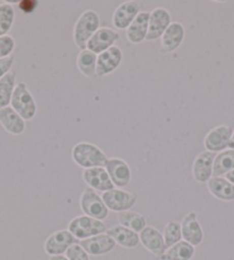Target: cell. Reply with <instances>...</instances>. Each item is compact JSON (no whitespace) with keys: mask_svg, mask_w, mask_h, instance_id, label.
<instances>
[{"mask_svg":"<svg viewBox=\"0 0 234 260\" xmlns=\"http://www.w3.org/2000/svg\"><path fill=\"white\" fill-rule=\"evenodd\" d=\"M71 158L76 165L84 170L92 168H105L107 155L97 145L91 142H78L71 149Z\"/></svg>","mask_w":234,"mask_h":260,"instance_id":"cell-1","label":"cell"},{"mask_svg":"<svg viewBox=\"0 0 234 260\" xmlns=\"http://www.w3.org/2000/svg\"><path fill=\"white\" fill-rule=\"evenodd\" d=\"M100 28V16L93 10L83 12L76 21L73 30L74 43L80 51L86 48L90 38Z\"/></svg>","mask_w":234,"mask_h":260,"instance_id":"cell-2","label":"cell"},{"mask_svg":"<svg viewBox=\"0 0 234 260\" xmlns=\"http://www.w3.org/2000/svg\"><path fill=\"white\" fill-rule=\"evenodd\" d=\"M11 107L25 122L34 119L37 114V103L24 82L16 84L11 100Z\"/></svg>","mask_w":234,"mask_h":260,"instance_id":"cell-3","label":"cell"},{"mask_svg":"<svg viewBox=\"0 0 234 260\" xmlns=\"http://www.w3.org/2000/svg\"><path fill=\"white\" fill-rule=\"evenodd\" d=\"M68 231L80 242L92 236L106 233L107 227L103 221L82 214V216L71 219L68 223Z\"/></svg>","mask_w":234,"mask_h":260,"instance_id":"cell-4","label":"cell"},{"mask_svg":"<svg viewBox=\"0 0 234 260\" xmlns=\"http://www.w3.org/2000/svg\"><path fill=\"white\" fill-rule=\"evenodd\" d=\"M79 206L85 216L103 221L109 216V210L103 202L101 195L93 190L92 188L86 187L79 197Z\"/></svg>","mask_w":234,"mask_h":260,"instance_id":"cell-5","label":"cell"},{"mask_svg":"<svg viewBox=\"0 0 234 260\" xmlns=\"http://www.w3.org/2000/svg\"><path fill=\"white\" fill-rule=\"evenodd\" d=\"M102 200L109 211L120 213L130 211L138 201V194L120 188L102 192Z\"/></svg>","mask_w":234,"mask_h":260,"instance_id":"cell-6","label":"cell"},{"mask_svg":"<svg viewBox=\"0 0 234 260\" xmlns=\"http://www.w3.org/2000/svg\"><path fill=\"white\" fill-rule=\"evenodd\" d=\"M79 241L68 230H60L49 235L44 243V250L51 255L66 254L71 245L78 244Z\"/></svg>","mask_w":234,"mask_h":260,"instance_id":"cell-7","label":"cell"},{"mask_svg":"<svg viewBox=\"0 0 234 260\" xmlns=\"http://www.w3.org/2000/svg\"><path fill=\"white\" fill-rule=\"evenodd\" d=\"M141 12V3L128 0L116 7L112 13L111 22L117 30H127Z\"/></svg>","mask_w":234,"mask_h":260,"instance_id":"cell-8","label":"cell"},{"mask_svg":"<svg viewBox=\"0 0 234 260\" xmlns=\"http://www.w3.org/2000/svg\"><path fill=\"white\" fill-rule=\"evenodd\" d=\"M105 169L115 188L123 189V188L129 186V183L131 182V168H130V165L124 159L119 157L108 158Z\"/></svg>","mask_w":234,"mask_h":260,"instance_id":"cell-9","label":"cell"},{"mask_svg":"<svg viewBox=\"0 0 234 260\" xmlns=\"http://www.w3.org/2000/svg\"><path fill=\"white\" fill-rule=\"evenodd\" d=\"M233 129L228 125H218L207 133L204 137L203 145L207 151L214 152H222L228 148L229 140H231Z\"/></svg>","mask_w":234,"mask_h":260,"instance_id":"cell-10","label":"cell"},{"mask_svg":"<svg viewBox=\"0 0 234 260\" xmlns=\"http://www.w3.org/2000/svg\"><path fill=\"white\" fill-rule=\"evenodd\" d=\"M122 61L123 52L117 45L98 54L97 77H105V76L112 74L120 68Z\"/></svg>","mask_w":234,"mask_h":260,"instance_id":"cell-11","label":"cell"},{"mask_svg":"<svg viewBox=\"0 0 234 260\" xmlns=\"http://www.w3.org/2000/svg\"><path fill=\"white\" fill-rule=\"evenodd\" d=\"M185 39V26L181 22H171L165 32L160 38V52L162 54H169L181 47Z\"/></svg>","mask_w":234,"mask_h":260,"instance_id":"cell-12","label":"cell"},{"mask_svg":"<svg viewBox=\"0 0 234 260\" xmlns=\"http://www.w3.org/2000/svg\"><path fill=\"white\" fill-rule=\"evenodd\" d=\"M170 12L163 7L154 8L150 15V24H148L147 42H155L160 39L165 32L168 26L171 24Z\"/></svg>","mask_w":234,"mask_h":260,"instance_id":"cell-13","label":"cell"},{"mask_svg":"<svg viewBox=\"0 0 234 260\" xmlns=\"http://www.w3.org/2000/svg\"><path fill=\"white\" fill-rule=\"evenodd\" d=\"M183 240L193 246H199L204 239V233L195 211L188 212L181 222Z\"/></svg>","mask_w":234,"mask_h":260,"instance_id":"cell-14","label":"cell"},{"mask_svg":"<svg viewBox=\"0 0 234 260\" xmlns=\"http://www.w3.org/2000/svg\"><path fill=\"white\" fill-rule=\"evenodd\" d=\"M117 40H120V34L116 30L108 26H100L97 32L90 38L86 48L98 55L115 46Z\"/></svg>","mask_w":234,"mask_h":260,"instance_id":"cell-15","label":"cell"},{"mask_svg":"<svg viewBox=\"0 0 234 260\" xmlns=\"http://www.w3.org/2000/svg\"><path fill=\"white\" fill-rule=\"evenodd\" d=\"M216 154L210 151H202L196 156L192 164V176L199 183H207L213 178L214 160Z\"/></svg>","mask_w":234,"mask_h":260,"instance_id":"cell-16","label":"cell"},{"mask_svg":"<svg viewBox=\"0 0 234 260\" xmlns=\"http://www.w3.org/2000/svg\"><path fill=\"white\" fill-rule=\"evenodd\" d=\"M139 240L148 252L155 257H161L165 252L166 246L164 243L163 234L153 226H147L139 233Z\"/></svg>","mask_w":234,"mask_h":260,"instance_id":"cell-17","label":"cell"},{"mask_svg":"<svg viewBox=\"0 0 234 260\" xmlns=\"http://www.w3.org/2000/svg\"><path fill=\"white\" fill-rule=\"evenodd\" d=\"M82 179L87 187L92 188L96 191L105 192L115 188L105 168H92L84 170L82 173Z\"/></svg>","mask_w":234,"mask_h":260,"instance_id":"cell-18","label":"cell"},{"mask_svg":"<svg viewBox=\"0 0 234 260\" xmlns=\"http://www.w3.org/2000/svg\"><path fill=\"white\" fill-rule=\"evenodd\" d=\"M79 244L90 255H94V257L110 253L116 246L115 241L107 233H102V234L80 241Z\"/></svg>","mask_w":234,"mask_h":260,"instance_id":"cell-19","label":"cell"},{"mask_svg":"<svg viewBox=\"0 0 234 260\" xmlns=\"http://www.w3.org/2000/svg\"><path fill=\"white\" fill-rule=\"evenodd\" d=\"M150 15L151 12L141 11L136 17V20L125 30V37L129 40V43L133 45H139L145 42L148 35Z\"/></svg>","mask_w":234,"mask_h":260,"instance_id":"cell-20","label":"cell"},{"mask_svg":"<svg viewBox=\"0 0 234 260\" xmlns=\"http://www.w3.org/2000/svg\"><path fill=\"white\" fill-rule=\"evenodd\" d=\"M0 125L12 136H21L26 128L25 120L11 106L0 109Z\"/></svg>","mask_w":234,"mask_h":260,"instance_id":"cell-21","label":"cell"},{"mask_svg":"<svg viewBox=\"0 0 234 260\" xmlns=\"http://www.w3.org/2000/svg\"><path fill=\"white\" fill-rule=\"evenodd\" d=\"M106 233L115 241L116 244L125 249H134L140 243L138 233L129 230L124 226L115 225L110 227L109 230H107Z\"/></svg>","mask_w":234,"mask_h":260,"instance_id":"cell-22","label":"cell"},{"mask_svg":"<svg viewBox=\"0 0 234 260\" xmlns=\"http://www.w3.org/2000/svg\"><path fill=\"white\" fill-rule=\"evenodd\" d=\"M207 188L215 199L224 202L234 201V185H232L226 178L213 177L207 182Z\"/></svg>","mask_w":234,"mask_h":260,"instance_id":"cell-23","label":"cell"},{"mask_svg":"<svg viewBox=\"0 0 234 260\" xmlns=\"http://www.w3.org/2000/svg\"><path fill=\"white\" fill-rule=\"evenodd\" d=\"M97 59L98 55L96 53L89 51L87 48L82 49L78 53L77 59H76V64L79 73L86 78L93 79L97 77Z\"/></svg>","mask_w":234,"mask_h":260,"instance_id":"cell-24","label":"cell"},{"mask_svg":"<svg viewBox=\"0 0 234 260\" xmlns=\"http://www.w3.org/2000/svg\"><path fill=\"white\" fill-rule=\"evenodd\" d=\"M195 254V246L191 245L184 240L173 244L165 250L161 255V260H192Z\"/></svg>","mask_w":234,"mask_h":260,"instance_id":"cell-25","label":"cell"},{"mask_svg":"<svg viewBox=\"0 0 234 260\" xmlns=\"http://www.w3.org/2000/svg\"><path fill=\"white\" fill-rule=\"evenodd\" d=\"M234 170V149H226L216 154L213 177H223Z\"/></svg>","mask_w":234,"mask_h":260,"instance_id":"cell-26","label":"cell"},{"mask_svg":"<svg viewBox=\"0 0 234 260\" xmlns=\"http://www.w3.org/2000/svg\"><path fill=\"white\" fill-rule=\"evenodd\" d=\"M119 225L124 226L136 233H140L143 228L147 227V220L142 214L134 211H124L117 213Z\"/></svg>","mask_w":234,"mask_h":260,"instance_id":"cell-27","label":"cell"},{"mask_svg":"<svg viewBox=\"0 0 234 260\" xmlns=\"http://www.w3.org/2000/svg\"><path fill=\"white\" fill-rule=\"evenodd\" d=\"M16 86V74L10 71L0 79V109L11 106V100Z\"/></svg>","mask_w":234,"mask_h":260,"instance_id":"cell-28","label":"cell"},{"mask_svg":"<svg viewBox=\"0 0 234 260\" xmlns=\"http://www.w3.org/2000/svg\"><path fill=\"white\" fill-rule=\"evenodd\" d=\"M15 21L14 6L10 3L0 4V37L6 36Z\"/></svg>","mask_w":234,"mask_h":260,"instance_id":"cell-29","label":"cell"},{"mask_svg":"<svg viewBox=\"0 0 234 260\" xmlns=\"http://www.w3.org/2000/svg\"><path fill=\"white\" fill-rule=\"evenodd\" d=\"M163 239L166 249L175 243H178V242H181L183 240L181 222L171 220L166 223L163 231Z\"/></svg>","mask_w":234,"mask_h":260,"instance_id":"cell-30","label":"cell"},{"mask_svg":"<svg viewBox=\"0 0 234 260\" xmlns=\"http://www.w3.org/2000/svg\"><path fill=\"white\" fill-rule=\"evenodd\" d=\"M15 45V39L12 36L6 35L0 37V59H5V57L13 55L12 53L14 52Z\"/></svg>","mask_w":234,"mask_h":260,"instance_id":"cell-31","label":"cell"},{"mask_svg":"<svg viewBox=\"0 0 234 260\" xmlns=\"http://www.w3.org/2000/svg\"><path fill=\"white\" fill-rule=\"evenodd\" d=\"M65 255L69 260H90V254L82 248V245L79 243L71 245L70 248L67 250Z\"/></svg>","mask_w":234,"mask_h":260,"instance_id":"cell-32","label":"cell"},{"mask_svg":"<svg viewBox=\"0 0 234 260\" xmlns=\"http://www.w3.org/2000/svg\"><path fill=\"white\" fill-rule=\"evenodd\" d=\"M14 55L5 57V59H0V79H2L4 76H6L10 71H12V67L14 64Z\"/></svg>","mask_w":234,"mask_h":260,"instance_id":"cell-33","label":"cell"},{"mask_svg":"<svg viewBox=\"0 0 234 260\" xmlns=\"http://www.w3.org/2000/svg\"><path fill=\"white\" fill-rule=\"evenodd\" d=\"M38 6L37 0H22L19 3V8L20 10L25 13V14H29V13H33L36 8Z\"/></svg>","mask_w":234,"mask_h":260,"instance_id":"cell-34","label":"cell"},{"mask_svg":"<svg viewBox=\"0 0 234 260\" xmlns=\"http://www.w3.org/2000/svg\"><path fill=\"white\" fill-rule=\"evenodd\" d=\"M225 178H226L227 180L232 183V185H234V170L231 172H228L227 174H225Z\"/></svg>","mask_w":234,"mask_h":260,"instance_id":"cell-35","label":"cell"},{"mask_svg":"<svg viewBox=\"0 0 234 260\" xmlns=\"http://www.w3.org/2000/svg\"><path fill=\"white\" fill-rule=\"evenodd\" d=\"M48 260H69V259L67 258L65 254H61V255H51Z\"/></svg>","mask_w":234,"mask_h":260,"instance_id":"cell-36","label":"cell"},{"mask_svg":"<svg viewBox=\"0 0 234 260\" xmlns=\"http://www.w3.org/2000/svg\"><path fill=\"white\" fill-rule=\"evenodd\" d=\"M228 148H229V149H234V131H233V133H232L231 140H229V143H228Z\"/></svg>","mask_w":234,"mask_h":260,"instance_id":"cell-37","label":"cell"}]
</instances>
